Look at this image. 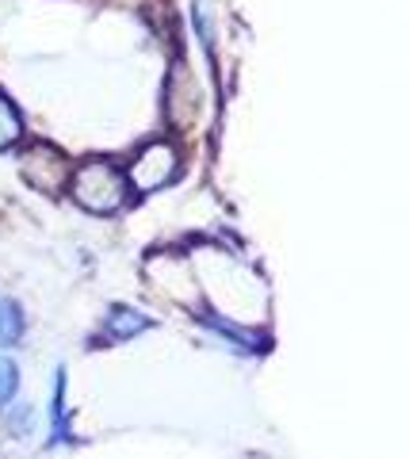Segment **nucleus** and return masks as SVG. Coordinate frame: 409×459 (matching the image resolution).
Returning a JSON list of instances; mask_svg holds the SVG:
<instances>
[{
	"label": "nucleus",
	"instance_id": "3",
	"mask_svg": "<svg viewBox=\"0 0 409 459\" xmlns=\"http://www.w3.org/2000/svg\"><path fill=\"white\" fill-rule=\"evenodd\" d=\"M69 169H73V161H69L65 153L50 150V146H35V150H27V157H23V180L31 184V188L47 192V195L65 188Z\"/></svg>",
	"mask_w": 409,
	"mask_h": 459
},
{
	"label": "nucleus",
	"instance_id": "6",
	"mask_svg": "<svg viewBox=\"0 0 409 459\" xmlns=\"http://www.w3.org/2000/svg\"><path fill=\"white\" fill-rule=\"evenodd\" d=\"M23 134V123H20V111L8 96H0V150H12Z\"/></svg>",
	"mask_w": 409,
	"mask_h": 459
},
{
	"label": "nucleus",
	"instance_id": "4",
	"mask_svg": "<svg viewBox=\"0 0 409 459\" xmlns=\"http://www.w3.org/2000/svg\"><path fill=\"white\" fill-rule=\"evenodd\" d=\"M149 325H153V318H146V314H138L131 307H115L104 322V337L107 341H126V337L142 333V329H149Z\"/></svg>",
	"mask_w": 409,
	"mask_h": 459
},
{
	"label": "nucleus",
	"instance_id": "5",
	"mask_svg": "<svg viewBox=\"0 0 409 459\" xmlns=\"http://www.w3.org/2000/svg\"><path fill=\"white\" fill-rule=\"evenodd\" d=\"M23 337V310L12 299H0V349L16 344Z\"/></svg>",
	"mask_w": 409,
	"mask_h": 459
},
{
	"label": "nucleus",
	"instance_id": "2",
	"mask_svg": "<svg viewBox=\"0 0 409 459\" xmlns=\"http://www.w3.org/2000/svg\"><path fill=\"white\" fill-rule=\"evenodd\" d=\"M180 177V153L173 142H149L131 161V172H126V184L131 192H158L168 188Z\"/></svg>",
	"mask_w": 409,
	"mask_h": 459
},
{
	"label": "nucleus",
	"instance_id": "1",
	"mask_svg": "<svg viewBox=\"0 0 409 459\" xmlns=\"http://www.w3.org/2000/svg\"><path fill=\"white\" fill-rule=\"evenodd\" d=\"M69 195L73 204L89 214H115L131 204V184L119 172V165L104 161V157H89L77 169H69Z\"/></svg>",
	"mask_w": 409,
	"mask_h": 459
},
{
	"label": "nucleus",
	"instance_id": "7",
	"mask_svg": "<svg viewBox=\"0 0 409 459\" xmlns=\"http://www.w3.org/2000/svg\"><path fill=\"white\" fill-rule=\"evenodd\" d=\"M16 386H20V368L0 356V406H8L12 394H16Z\"/></svg>",
	"mask_w": 409,
	"mask_h": 459
}]
</instances>
